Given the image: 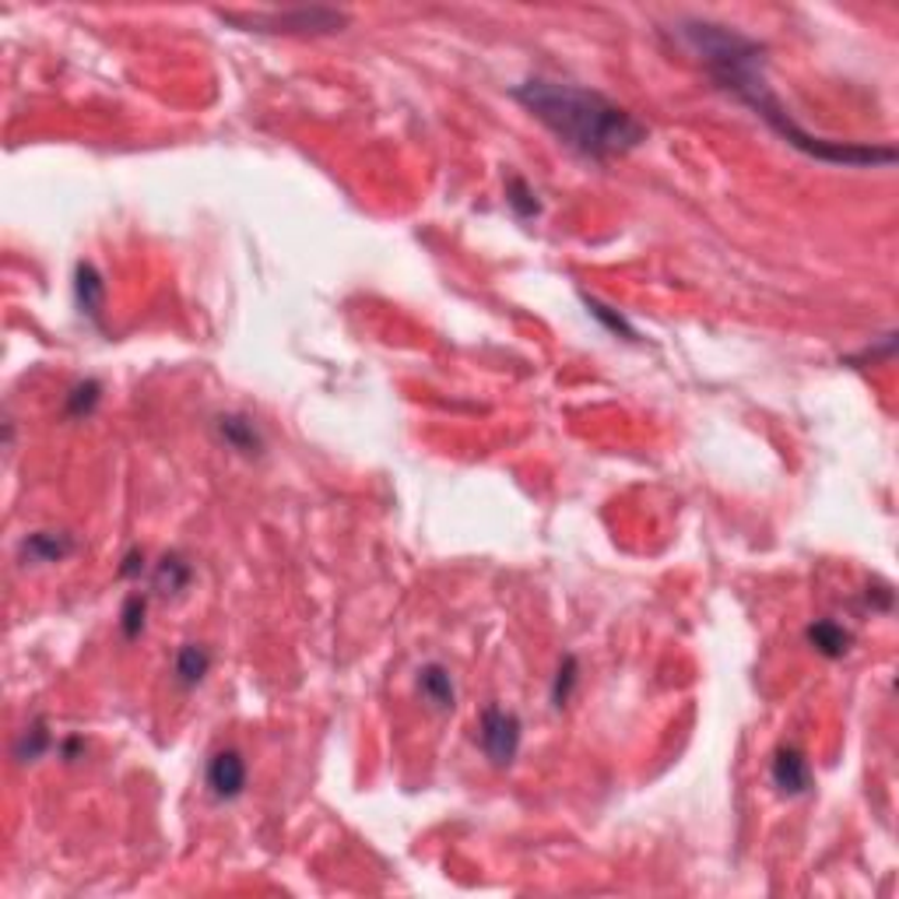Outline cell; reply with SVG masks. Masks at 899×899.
<instances>
[{
    "label": "cell",
    "instance_id": "obj_18",
    "mask_svg": "<svg viewBox=\"0 0 899 899\" xmlns=\"http://www.w3.org/2000/svg\"><path fill=\"white\" fill-rule=\"evenodd\" d=\"M99 401H102V384H99V380H82V384H74L71 393H68V415H71V418H88V415H96Z\"/></svg>",
    "mask_w": 899,
    "mask_h": 899
},
{
    "label": "cell",
    "instance_id": "obj_9",
    "mask_svg": "<svg viewBox=\"0 0 899 899\" xmlns=\"http://www.w3.org/2000/svg\"><path fill=\"white\" fill-rule=\"evenodd\" d=\"M415 689L418 696L429 703L433 709H453L457 706V685H453V675L447 665H439V660H429V665H422L418 675H415Z\"/></svg>",
    "mask_w": 899,
    "mask_h": 899
},
{
    "label": "cell",
    "instance_id": "obj_10",
    "mask_svg": "<svg viewBox=\"0 0 899 899\" xmlns=\"http://www.w3.org/2000/svg\"><path fill=\"white\" fill-rule=\"evenodd\" d=\"M804 643H809L818 657L840 660L843 654H850V646H854V633L836 619H815L809 629H804Z\"/></svg>",
    "mask_w": 899,
    "mask_h": 899
},
{
    "label": "cell",
    "instance_id": "obj_15",
    "mask_svg": "<svg viewBox=\"0 0 899 899\" xmlns=\"http://www.w3.org/2000/svg\"><path fill=\"white\" fill-rule=\"evenodd\" d=\"M507 204H510V211L520 218V222H531V218L542 215V201H538V194L531 191V183L524 177L507 180Z\"/></svg>",
    "mask_w": 899,
    "mask_h": 899
},
{
    "label": "cell",
    "instance_id": "obj_13",
    "mask_svg": "<svg viewBox=\"0 0 899 899\" xmlns=\"http://www.w3.org/2000/svg\"><path fill=\"white\" fill-rule=\"evenodd\" d=\"M211 671V651L204 643H183L172 660V675H177V685L197 689L204 682V675Z\"/></svg>",
    "mask_w": 899,
    "mask_h": 899
},
{
    "label": "cell",
    "instance_id": "obj_12",
    "mask_svg": "<svg viewBox=\"0 0 899 899\" xmlns=\"http://www.w3.org/2000/svg\"><path fill=\"white\" fill-rule=\"evenodd\" d=\"M191 580H194V566L186 562L183 556H177V551H169V556H162L159 566H155V573H151V591H155V594L180 597L186 587H191Z\"/></svg>",
    "mask_w": 899,
    "mask_h": 899
},
{
    "label": "cell",
    "instance_id": "obj_8",
    "mask_svg": "<svg viewBox=\"0 0 899 899\" xmlns=\"http://www.w3.org/2000/svg\"><path fill=\"white\" fill-rule=\"evenodd\" d=\"M215 429H218V439L243 457H260L264 453V433L257 429V422L243 415V412H226L215 418Z\"/></svg>",
    "mask_w": 899,
    "mask_h": 899
},
{
    "label": "cell",
    "instance_id": "obj_20",
    "mask_svg": "<svg viewBox=\"0 0 899 899\" xmlns=\"http://www.w3.org/2000/svg\"><path fill=\"white\" fill-rule=\"evenodd\" d=\"M145 573V551L141 548H131L127 556H123V566H120V576H127V580H134V576H141Z\"/></svg>",
    "mask_w": 899,
    "mask_h": 899
},
{
    "label": "cell",
    "instance_id": "obj_16",
    "mask_svg": "<svg viewBox=\"0 0 899 899\" xmlns=\"http://www.w3.org/2000/svg\"><path fill=\"white\" fill-rule=\"evenodd\" d=\"M583 303H587V313H591V317H594L597 324H602L605 330H611L615 338H622V341H636V327L629 324L619 309H611V306H605V303H597V299H591V295H583Z\"/></svg>",
    "mask_w": 899,
    "mask_h": 899
},
{
    "label": "cell",
    "instance_id": "obj_7",
    "mask_svg": "<svg viewBox=\"0 0 899 899\" xmlns=\"http://www.w3.org/2000/svg\"><path fill=\"white\" fill-rule=\"evenodd\" d=\"M77 548V542L68 531H33L25 534L19 545V559L28 566H50V562H64L71 551Z\"/></svg>",
    "mask_w": 899,
    "mask_h": 899
},
{
    "label": "cell",
    "instance_id": "obj_14",
    "mask_svg": "<svg viewBox=\"0 0 899 899\" xmlns=\"http://www.w3.org/2000/svg\"><path fill=\"white\" fill-rule=\"evenodd\" d=\"M50 745H53V734H50V728H46V720L36 717L22 731V738L14 741V760H19V763H36V760H42L46 752H50Z\"/></svg>",
    "mask_w": 899,
    "mask_h": 899
},
{
    "label": "cell",
    "instance_id": "obj_5",
    "mask_svg": "<svg viewBox=\"0 0 899 899\" xmlns=\"http://www.w3.org/2000/svg\"><path fill=\"white\" fill-rule=\"evenodd\" d=\"M204 783H208L211 798L218 801H235L246 791V760L243 752L235 749H222L208 760V769H204Z\"/></svg>",
    "mask_w": 899,
    "mask_h": 899
},
{
    "label": "cell",
    "instance_id": "obj_3",
    "mask_svg": "<svg viewBox=\"0 0 899 899\" xmlns=\"http://www.w3.org/2000/svg\"><path fill=\"white\" fill-rule=\"evenodd\" d=\"M226 25L254 36H330L349 25L338 8H271V11H218Z\"/></svg>",
    "mask_w": 899,
    "mask_h": 899
},
{
    "label": "cell",
    "instance_id": "obj_19",
    "mask_svg": "<svg viewBox=\"0 0 899 899\" xmlns=\"http://www.w3.org/2000/svg\"><path fill=\"white\" fill-rule=\"evenodd\" d=\"M145 615H148V597L145 594H131L127 602H123V611H120V633L123 640H137L145 633Z\"/></svg>",
    "mask_w": 899,
    "mask_h": 899
},
{
    "label": "cell",
    "instance_id": "obj_21",
    "mask_svg": "<svg viewBox=\"0 0 899 899\" xmlns=\"http://www.w3.org/2000/svg\"><path fill=\"white\" fill-rule=\"evenodd\" d=\"M82 749H85V741L82 738H68L64 745H60V755H64V760H77V755H82Z\"/></svg>",
    "mask_w": 899,
    "mask_h": 899
},
{
    "label": "cell",
    "instance_id": "obj_11",
    "mask_svg": "<svg viewBox=\"0 0 899 899\" xmlns=\"http://www.w3.org/2000/svg\"><path fill=\"white\" fill-rule=\"evenodd\" d=\"M74 303L82 309V317L99 324L102 320V306H106V281L96 271V264H77L74 271Z\"/></svg>",
    "mask_w": 899,
    "mask_h": 899
},
{
    "label": "cell",
    "instance_id": "obj_4",
    "mask_svg": "<svg viewBox=\"0 0 899 899\" xmlns=\"http://www.w3.org/2000/svg\"><path fill=\"white\" fill-rule=\"evenodd\" d=\"M520 738H524V724L517 714L502 706H488L478 724V745L485 760L493 766H510L520 752Z\"/></svg>",
    "mask_w": 899,
    "mask_h": 899
},
{
    "label": "cell",
    "instance_id": "obj_2",
    "mask_svg": "<svg viewBox=\"0 0 899 899\" xmlns=\"http://www.w3.org/2000/svg\"><path fill=\"white\" fill-rule=\"evenodd\" d=\"M510 96L566 148H573L591 162H611L646 141L643 123L625 106L611 102L594 88L551 82V77H527L510 88Z\"/></svg>",
    "mask_w": 899,
    "mask_h": 899
},
{
    "label": "cell",
    "instance_id": "obj_1",
    "mask_svg": "<svg viewBox=\"0 0 899 899\" xmlns=\"http://www.w3.org/2000/svg\"><path fill=\"white\" fill-rule=\"evenodd\" d=\"M671 33L678 42L700 60L706 74L714 82L731 92L738 102H745L755 117H763L773 134H780L787 145L809 155L815 162H833V166H850V169H867V166H892L896 148L892 145H847V141H826L809 131H801L794 117L787 113L783 102L769 92L766 82V50L745 33L706 19H678Z\"/></svg>",
    "mask_w": 899,
    "mask_h": 899
},
{
    "label": "cell",
    "instance_id": "obj_6",
    "mask_svg": "<svg viewBox=\"0 0 899 899\" xmlns=\"http://www.w3.org/2000/svg\"><path fill=\"white\" fill-rule=\"evenodd\" d=\"M769 780L783 798L809 794L812 791V766L804 760V752L794 745L777 749V755H773V763H769Z\"/></svg>",
    "mask_w": 899,
    "mask_h": 899
},
{
    "label": "cell",
    "instance_id": "obj_17",
    "mask_svg": "<svg viewBox=\"0 0 899 899\" xmlns=\"http://www.w3.org/2000/svg\"><path fill=\"white\" fill-rule=\"evenodd\" d=\"M576 682H580V665H576L573 654H566L559 660V668H556V678H551V706L562 709L566 703H570Z\"/></svg>",
    "mask_w": 899,
    "mask_h": 899
}]
</instances>
